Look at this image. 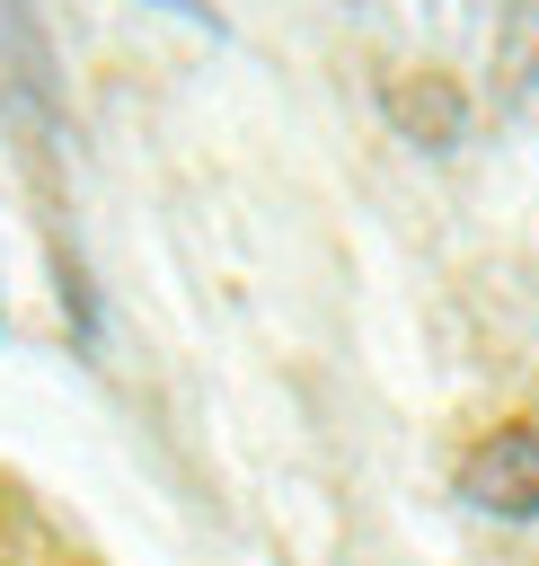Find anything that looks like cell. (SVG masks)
I'll return each mask as SVG.
<instances>
[{
	"mask_svg": "<svg viewBox=\"0 0 539 566\" xmlns=\"http://www.w3.org/2000/svg\"><path fill=\"white\" fill-rule=\"evenodd\" d=\"M459 495L495 522H539V416H504L459 451Z\"/></svg>",
	"mask_w": 539,
	"mask_h": 566,
	"instance_id": "cell-1",
	"label": "cell"
},
{
	"mask_svg": "<svg viewBox=\"0 0 539 566\" xmlns=\"http://www.w3.org/2000/svg\"><path fill=\"white\" fill-rule=\"evenodd\" d=\"M159 9H177V18H203V0H159Z\"/></svg>",
	"mask_w": 539,
	"mask_h": 566,
	"instance_id": "cell-2",
	"label": "cell"
}]
</instances>
